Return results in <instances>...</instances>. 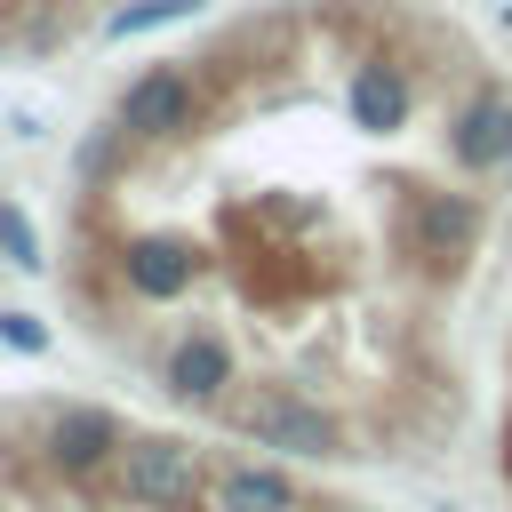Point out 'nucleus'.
<instances>
[{"instance_id":"f257e3e1","label":"nucleus","mask_w":512,"mask_h":512,"mask_svg":"<svg viewBox=\"0 0 512 512\" xmlns=\"http://www.w3.org/2000/svg\"><path fill=\"white\" fill-rule=\"evenodd\" d=\"M512 64L448 0H232L88 112L56 312L144 408L320 472H424L488 400Z\"/></svg>"},{"instance_id":"f03ea898","label":"nucleus","mask_w":512,"mask_h":512,"mask_svg":"<svg viewBox=\"0 0 512 512\" xmlns=\"http://www.w3.org/2000/svg\"><path fill=\"white\" fill-rule=\"evenodd\" d=\"M0 512H392L368 480L176 424L128 392L8 384Z\"/></svg>"},{"instance_id":"7ed1b4c3","label":"nucleus","mask_w":512,"mask_h":512,"mask_svg":"<svg viewBox=\"0 0 512 512\" xmlns=\"http://www.w3.org/2000/svg\"><path fill=\"white\" fill-rule=\"evenodd\" d=\"M144 8H160V0H0V72L72 56V48L120 32Z\"/></svg>"}]
</instances>
